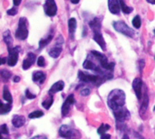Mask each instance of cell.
Masks as SVG:
<instances>
[{
    "label": "cell",
    "instance_id": "1",
    "mask_svg": "<svg viewBox=\"0 0 155 139\" xmlns=\"http://www.w3.org/2000/svg\"><path fill=\"white\" fill-rule=\"evenodd\" d=\"M107 104L111 109L116 111L125 104V93L122 90H114L108 96Z\"/></svg>",
    "mask_w": 155,
    "mask_h": 139
},
{
    "label": "cell",
    "instance_id": "2",
    "mask_svg": "<svg viewBox=\"0 0 155 139\" xmlns=\"http://www.w3.org/2000/svg\"><path fill=\"white\" fill-rule=\"evenodd\" d=\"M78 78L81 81L85 83H92L96 86H100L102 83H104L106 79L104 76L101 75H92L89 73H85L82 71H78Z\"/></svg>",
    "mask_w": 155,
    "mask_h": 139
},
{
    "label": "cell",
    "instance_id": "3",
    "mask_svg": "<svg viewBox=\"0 0 155 139\" xmlns=\"http://www.w3.org/2000/svg\"><path fill=\"white\" fill-rule=\"evenodd\" d=\"M28 22L25 17H21L18 22V27L15 31V37L21 41H24L28 36Z\"/></svg>",
    "mask_w": 155,
    "mask_h": 139
},
{
    "label": "cell",
    "instance_id": "4",
    "mask_svg": "<svg viewBox=\"0 0 155 139\" xmlns=\"http://www.w3.org/2000/svg\"><path fill=\"white\" fill-rule=\"evenodd\" d=\"M59 135L65 139H78L81 137V135L78 131L73 129L67 125H63L60 128Z\"/></svg>",
    "mask_w": 155,
    "mask_h": 139
},
{
    "label": "cell",
    "instance_id": "5",
    "mask_svg": "<svg viewBox=\"0 0 155 139\" xmlns=\"http://www.w3.org/2000/svg\"><path fill=\"white\" fill-rule=\"evenodd\" d=\"M114 27L117 32H119V33H123V34H124L126 36H129V37H134V33H135L134 31L131 27H129L127 24H125L123 21L114 22Z\"/></svg>",
    "mask_w": 155,
    "mask_h": 139
},
{
    "label": "cell",
    "instance_id": "6",
    "mask_svg": "<svg viewBox=\"0 0 155 139\" xmlns=\"http://www.w3.org/2000/svg\"><path fill=\"white\" fill-rule=\"evenodd\" d=\"M20 52V47H8L9 56L7 59V64L9 66H15L18 61V52Z\"/></svg>",
    "mask_w": 155,
    "mask_h": 139
},
{
    "label": "cell",
    "instance_id": "7",
    "mask_svg": "<svg viewBox=\"0 0 155 139\" xmlns=\"http://www.w3.org/2000/svg\"><path fill=\"white\" fill-rule=\"evenodd\" d=\"M44 10L48 16H54L57 13V6L54 0H45Z\"/></svg>",
    "mask_w": 155,
    "mask_h": 139
},
{
    "label": "cell",
    "instance_id": "8",
    "mask_svg": "<svg viewBox=\"0 0 155 139\" xmlns=\"http://www.w3.org/2000/svg\"><path fill=\"white\" fill-rule=\"evenodd\" d=\"M64 43V38L62 37V35H59L58 38H57V41H56V45L51 49V51L49 52V55L52 57V58H58L59 55L61 54L62 51H63V48H62V44Z\"/></svg>",
    "mask_w": 155,
    "mask_h": 139
},
{
    "label": "cell",
    "instance_id": "9",
    "mask_svg": "<svg viewBox=\"0 0 155 139\" xmlns=\"http://www.w3.org/2000/svg\"><path fill=\"white\" fill-rule=\"evenodd\" d=\"M75 103V100H74V96L73 94L69 95L65 101L64 102L63 106H62V116L63 117H65L68 115L69 111H70V109H71V106H73L74 104Z\"/></svg>",
    "mask_w": 155,
    "mask_h": 139
},
{
    "label": "cell",
    "instance_id": "10",
    "mask_svg": "<svg viewBox=\"0 0 155 139\" xmlns=\"http://www.w3.org/2000/svg\"><path fill=\"white\" fill-rule=\"evenodd\" d=\"M130 117V112L125 108H121L120 109L114 111V118L118 122H124Z\"/></svg>",
    "mask_w": 155,
    "mask_h": 139
},
{
    "label": "cell",
    "instance_id": "11",
    "mask_svg": "<svg viewBox=\"0 0 155 139\" xmlns=\"http://www.w3.org/2000/svg\"><path fill=\"white\" fill-rule=\"evenodd\" d=\"M143 81L140 78L134 79L133 81V89L134 90V92L136 94V97L138 100H142V88H143Z\"/></svg>",
    "mask_w": 155,
    "mask_h": 139
},
{
    "label": "cell",
    "instance_id": "12",
    "mask_svg": "<svg viewBox=\"0 0 155 139\" xmlns=\"http://www.w3.org/2000/svg\"><path fill=\"white\" fill-rule=\"evenodd\" d=\"M108 8L114 14H119L121 11L120 0H108Z\"/></svg>",
    "mask_w": 155,
    "mask_h": 139
},
{
    "label": "cell",
    "instance_id": "13",
    "mask_svg": "<svg viewBox=\"0 0 155 139\" xmlns=\"http://www.w3.org/2000/svg\"><path fill=\"white\" fill-rule=\"evenodd\" d=\"M35 55L34 54V53H32V52H30V53H28L27 54V56H26V58L24 60V62H23V69L24 70H27V69H29L32 65H33V63L35 62Z\"/></svg>",
    "mask_w": 155,
    "mask_h": 139
},
{
    "label": "cell",
    "instance_id": "14",
    "mask_svg": "<svg viewBox=\"0 0 155 139\" xmlns=\"http://www.w3.org/2000/svg\"><path fill=\"white\" fill-rule=\"evenodd\" d=\"M94 40L98 43V45H99L104 51L106 50V44H105L104 39V37H103L101 32H95V33H94Z\"/></svg>",
    "mask_w": 155,
    "mask_h": 139
},
{
    "label": "cell",
    "instance_id": "15",
    "mask_svg": "<svg viewBox=\"0 0 155 139\" xmlns=\"http://www.w3.org/2000/svg\"><path fill=\"white\" fill-rule=\"evenodd\" d=\"M25 123V118L24 116H19V115H15L13 117L12 119V124L15 128H21L22 126H24Z\"/></svg>",
    "mask_w": 155,
    "mask_h": 139
},
{
    "label": "cell",
    "instance_id": "16",
    "mask_svg": "<svg viewBox=\"0 0 155 139\" xmlns=\"http://www.w3.org/2000/svg\"><path fill=\"white\" fill-rule=\"evenodd\" d=\"M76 26H77V23L75 18H70L68 21V28H69V34L71 39L74 38V33L76 30Z\"/></svg>",
    "mask_w": 155,
    "mask_h": 139
},
{
    "label": "cell",
    "instance_id": "17",
    "mask_svg": "<svg viewBox=\"0 0 155 139\" xmlns=\"http://www.w3.org/2000/svg\"><path fill=\"white\" fill-rule=\"evenodd\" d=\"M64 81H59L57 82H55L54 84H53V86L50 88L49 90V94H54L58 91H61L64 90Z\"/></svg>",
    "mask_w": 155,
    "mask_h": 139
},
{
    "label": "cell",
    "instance_id": "18",
    "mask_svg": "<svg viewBox=\"0 0 155 139\" xmlns=\"http://www.w3.org/2000/svg\"><path fill=\"white\" fill-rule=\"evenodd\" d=\"M45 73L44 71H35L33 73V81L35 82H39L40 84H43L45 80Z\"/></svg>",
    "mask_w": 155,
    "mask_h": 139
},
{
    "label": "cell",
    "instance_id": "19",
    "mask_svg": "<svg viewBox=\"0 0 155 139\" xmlns=\"http://www.w3.org/2000/svg\"><path fill=\"white\" fill-rule=\"evenodd\" d=\"M89 25L94 33L95 32H101V22L98 18H94L90 23Z\"/></svg>",
    "mask_w": 155,
    "mask_h": 139
},
{
    "label": "cell",
    "instance_id": "20",
    "mask_svg": "<svg viewBox=\"0 0 155 139\" xmlns=\"http://www.w3.org/2000/svg\"><path fill=\"white\" fill-rule=\"evenodd\" d=\"M83 67L84 68V69H86V70H92V71H94L95 72H96V71L98 70V66H96L91 60H89V59H86L85 61H84V64H83Z\"/></svg>",
    "mask_w": 155,
    "mask_h": 139
},
{
    "label": "cell",
    "instance_id": "21",
    "mask_svg": "<svg viewBox=\"0 0 155 139\" xmlns=\"http://www.w3.org/2000/svg\"><path fill=\"white\" fill-rule=\"evenodd\" d=\"M3 99H4L7 103H10V104H11L12 101H13L12 95H11V93H10V91H9V90H8V88H7L6 85L4 86V90H3Z\"/></svg>",
    "mask_w": 155,
    "mask_h": 139
},
{
    "label": "cell",
    "instance_id": "22",
    "mask_svg": "<svg viewBox=\"0 0 155 139\" xmlns=\"http://www.w3.org/2000/svg\"><path fill=\"white\" fill-rule=\"evenodd\" d=\"M53 36H54V33H50L46 38L41 39L40 42H39V49H42V48L45 47L51 42V40L53 39Z\"/></svg>",
    "mask_w": 155,
    "mask_h": 139
},
{
    "label": "cell",
    "instance_id": "23",
    "mask_svg": "<svg viewBox=\"0 0 155 139\" xmlns=\"http://www.w3.org/2000/svg\"><path fill=\"white\" fill-rule=\"evenodd\" d=\"M3 37H4V41H5V43L7 44V46H8V47H11V44L13 43V38H12V36H11L10 31H9V30L5 31V32L4 33V34H3Z\"/></svg>",
    "mask_w": 155,
    "mask_h": 139
},
{
    "label": "cell",
    "instance_id": "24",
    "mask_svg": "<svg viewBox=\"0 0 155 139\" xmlns=\"http://www.w3.org/2000/svg\"><path fill=\"white\" fill-rule=\"evenodd\" d=\"M12 109V106L10 103H6V104H4V103H1V106H0V113L2 115L4 114H6L8 113Z\"/></svg>",
    "mask_w": 155,
    "mask_h": 139
},
{
    "label": "cell",
    "instance_id": "25",
    "mask_svg": "<svg viewBox=\"0 0 155 139\" xmlns=\"http://www.w3.org/2000/svg\"><path fill=\"white\" fill-rule=\"evenodd\" d=\"M120 5H121V9H122V11H123L124 14H130V13H132V11L134 10L133 7L127 6L124 0H120Z\"/></svg>",
    "mask_w": 155,
    "mask_h": 139
},
{
    "label": "cell",
    "instance_id": "26",
    "mask_svg": "<svg viewBox=\"0 0 155 139\" xmlns=\"http://www.w3.org/2000/svg\"><path fill=\"white\" fill-rule=\"evenodd\" d=\"M148 103H149L148 96H147V94H145V95H144V100H143V104H142L141 110H140V112H141V115H142V114H143V113H145V111L147 110V108H148Z\"/></svg>",
    "mask_w": 155,
    "mask_h": 139
},
{
    "label": "cell",
    "instance_id": "27",
    "mask_svg": "<svg viewBox=\"0 0 155 139\" xmlns=\"http://www.w3.org/2000/svg\"><path fill=\"white\" fill-rule=\"evenodd\" d=\"M53 102H54V100H53V98L51 97V98L46 99L45 100H44L43 103H42V106H43L45 109H49L51 108V106L53 105Z\"/></svg>",
    "mask_w": 155,
    "mask_h": 139
},
{
    "label": "cell",
    "instance_id": "28",
    "mask_svg": "<svg viewBox=\"0 0 155 139\" xmlns=\"http://www.w3.org/2000/svg\"><path fill=\"white\" fill-rule=\"evenodd\" d=\"M110 126L109 125H106V124H103V125H101L100 126V128H98V130H97V132H98V134L99 135H104V134H105L106 133V131L107 130H109L110 129Z\"/></svg>",
    "mask_w": 155,
    "mask_h": 139
},
{
    "label": "cell",
    "instance_id": "29",
    "mask_svg": "<svg viewBox=\"0 0 155 139\" xmlns=\"http://www.w3.org/2000/svg\"><path fill=\"white\" fill-rule=\"evenodd\" d=\"M133 25H134L135 28H137V29H139V28L141 27V25H142V20H141L140 15L134 16V18L133 19Z\"/></svg>",
    "mask_w": 155,
    "mask_h": 139
},
{
    "label": "cell",
    "instance_id": "30",
    "mask_svg": "<svg viewBox=\"0 0 155 139\" xmlns=\"http://www.w3.org/2000/svg\"><path fill=\"white\" fill-rule=\"evenodd\" d=\"M44 116V112L41 111V110H36V111H34L32 113L29 114V118H41Z\"/></svg>",
    "mask_w": 155,
    "mask_h": 139
},
{
    "label": "cell",
    "instance_id": "31",
    "mask_svg": "<svg viewBox=\"0 0 155 139\" xmlns=\"http://www.w3.org/2000/svg\"><path fill=\"white\" fill-rule=\"evenodd\" d=\"M1 76L3 78V80H9L10 77H12V73L7 71V70H1Z\"/></svg>",
    "mask_w": 155,
    "mask_h": 139
},
{
    "label": "cell",
    "instance_id": "32",
    "mask_svg": "<svg viewBox=\"0 0 155 139\" xmlns=\"http://www.w3.org/2000/svg\"><path fill=\"white\" fill-rule=\"evenodd\" d=\"M0 132H1L2 135H8L9 131H8L7 126H6L5 124L1 125V127H0Z\"/></svg>",
    "mask_w": 155,
    "mask_h": 139
},
{
    "label": "cell",
    "instance_id": "33",
    "mask_svg": "<svg viewBox=\"0 0 155 139\" xmlns=\"http://www.w3.org/2000/svg\"><path fill=\"white\" fill-rule=\"evenodd\" d=\"M37 65L39 67H44L45 65V58L43 56L38 57V59H37Z\"/></svg>",
    "mask_w": 155,
    "mask_h": 139
},
{
    "label": "cell",
    "instance_id": "34",
    "mask_svg": "<svg viewBox=\"0 0 155 139\" xmlns=\"http://www.w3.org/2000/svg\"><path fill=\"white\" fill-rule=\"evenodd\" d=\"M25 96H26V98L29 99V100H33V99H35V98L36 97V95L32 94L31 91H30L29 90H26V91H25Z\"/></svg>",
    "mask_w": 155,
    "mask_h": 139
},
{
    "label": "cell",
    "instance_id": "35",
    "mask_svg": "<svg viewBox=\"0 0 155 139\" xmlns=\"http://www.w3.org/2000/svg\"><path fill=\"white\" fill-rule=\"evenodd\" d=\"M81 95L82 96H84V97H86V96H88V95H90V93H91V91H90V90L89 89H84V90H81Z\"/></svg>",
    "mask_w": 155,
    "mask_h": 139
},
{
    "label": "cell",
    "instance_id": "36",
    "mask_svg": "<svg viewBox=\"0 0 155 139\" xmlns=\"http://www.w3.org/2000/svg\"><path fill=\"white\" fill-rule=\"evenodd\" d=\"M16 14H17V9L15 8V7L7 10V14H9V15H15Z\"/></svg>",
    "mask_w": 155,
    "mask_h": 139
},
{
    "label": "cell",
    "instance_id": "37",
    "mask_svg": "<svg viewBox=\"0 0 155 139\" xmlns=\"http://www.w3.org/2000/svg\"><path fill=\"white\" fill-rule=\"evenodd\" d=\"M101 139H111V136L109 134H104L101 136Z\"/></svg>",
    "mask_w": 155,
    "mask_h": 139
},
{
    "label": "cell",
    "instance_id": "38",
    "mask_svg": "<svg viewBox=\"0 0 155 139\" xmlns=\"http://www.w3.org/2000/svg\"><path fill=\"white\" fill-rule=\"evenodd\" d=\"M30 139H47V137H45V136H35V137H34Z\"/></svg>",
    "mask_w": 155,
    "mask_h": 139
},
{
    "label": "cell",
    "instance_id": "39",
    "mask_svg": "<svg viewBox=\"0 0 155 139\" xmlns=\"http://www.w3.org/2000/svg\"><path fill=\"white\" fill-rule=\"evenodd\" d=\"M21 1H22V0H13V3H14V5H15V6H18V5H20V3H21Z\"/></svg>",
    "mask_w": 155,
    "mask_h": 139
},
{
    "label": "cell",
    "instance_id": "40",
    "mask_svg": "<svg viewBox=\"0 0 155 139\" xmlns=\"http://www.w3.org/2000/svg\"><path fill=\"white\" fill-rule=\"evenodd\" d=\"M13 81H14V82H18L20 81V78L18 76H15L14 79H13Z\"/></svg>",
    "mask_w": 155,
    "mask_h": 139
},
{
    "label": "cell",
    "instance_id": "41",
    "mask_svg": "<svg viewBox=\"0 0 155 139\" xmlns=\"http://www.w3.org/2000/svg\"><path fill=\"white\" fill-rule=\"evenodd\" d=\"M70 1H71V3H73L74 5H76V4H78L80 2V0H70Z\"/></svg>",
    "mask_w": 155,
    "mask_h": 139
},
{
    "label": "cell",
    "instance_id": "42",
    "mask_svg": "<svg viewBox=\"0 0 155 139\" xmlns=\"http://www.w3.org/2000/svg\"><path fill=\"white\" fill-rule=\"evenodd\" d=\"M5 62H7V59L6 58H2V64H5Z\"/></svg>",
    "mask_w": 155,
    "mask_h": 139
},
{
    "label": "cell",
    "instance_id": "43",
    "mask_svg": "<svg viewBox=\"0 0 155 139\" xmlns=\"http://www.w3.org/2000/svg\"><path fill=\"white\" fill-rule=\"evenodd\" d=\"M148 3H150V4H153V5H154L155 4V0H146Z\"/></svg>",
    "mask_w": 155,
    "mask_h": 139
},
{
    "label": "cell",
    "instance_id": "44",
    "mask_svg": "<svg viewBox=\"0 0 155 139\" xmlns=\"http://www.w3.org/2000/svg\"><path fill=\"white\" fill-rule=\"evenodd\" d=\"M122 139H129V137H128L127 135H124V137H123Z\"/></svg>",
    "mask_w": 155,
    "mask_h": 139
},
{
    "label": "cell",
    "instance_id": "45",
    "mask_svg": "<svg viewBox=\"0 0 155 139\" xmlns=\"http://www.w3.org/2000/svg\"><path fill=\"white\" fill-rule=\"evenodd\" d=\"M153 33H154V34H155V29H154V31H153Z\"/></svg>",
    "mask_w": 155,
    "mask_h": 139
},
{
    "label": "cell",
    "instance_id": "46",
    "mask_svg": "<svg viewBox=\"0 0 155 139\" xmlns=\"http://www.w3.org/2000/svg\"><path fill=\"white\" fill-rule=\"evenodd\" d=\"M154 60H155V57H154Z\"/></svg>",
    "mask_w": 155,
    "mask_h": 139
},
{
    "label": "cell",
    "instance_id": "47",
    "mask_svg": "<svg viewBox=\"0 0 155 139\" xmlns=\"http://www.w3.org/2000/svg\"><path fill=\"white\" fill-rule=\"evenodd\" d=\"M154 109H155V108H154Z\"/></svg>",
    "mask_w": 155,
    "mask_h": 139
}]
</instances>
